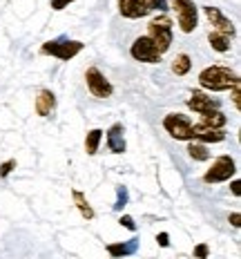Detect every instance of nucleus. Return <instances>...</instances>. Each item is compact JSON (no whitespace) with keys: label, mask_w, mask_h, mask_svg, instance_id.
<instances>
[{"label":"nucleus","mask_w":241,"mask_h":259,"mask_svg":"<svg viewBox=\"0 0 241 259\" xmlns=\"http://www.w3.org/2000/svg\"><path fill=\"white\" fill-rule=\"evenodd\" d=\"M234 80H239V74L226 65H210V67L201 69L199 74V85L210 92H226L232 88Z\"/></svg>","instance_id":"1"},{"label":"nucleus","mask_w":241,"mask_h":259,"mask_svg":"<svg viewBox=\"0 0 241 259\" xmlns=\"http://www.w3.org/2000/svg\"><path fill=\"white\" fill-rule=\"evenodd\" d=\"M148 36L157 45V50L161 54H165L170 50V45H172V18L168 14L154 16L148 25Z\"/></svg>","instance_id":"2"},{"label":"nucleus","mask_w":241,"mask_h":259,"mask_svg":"<svg viewBox=\"0 0 241 259\" xmlns=\"http://www.w3.org/2000/svg\"><path fill=\"white\" fill-rule=\"evenodd\" d=\"M172 3V12L176 14V23L183 34H192L199 25V7L195 0H170Z\"/></svg>","instance_id":"3"},{"label":"nucleus","mask_w":241,"mask_h":259,"mask_svg":"<svg viewBox=\"0 0 241 259\" xmlns=\"http://www.w3.org/2000/svg\"><path fill=\"white\" fill-rule=\"evenodd\" d=\"M157 9H165V0H119V12L123 18H143V16L157 12Z\"/></svg>","instance_id":"4"},{"label":"nucleus","mask_w":241,"mask_h":259,"mask_svg":"<svg viewBox=\"0 0 241 259\" xmlns=\"http://www.w3.org/2000/svg\"><path fill=\"white\" fill-rule=\"evenodd\" d=\"M83 42L80 40H69V38H58V40H47L42 42L40 52L45 56H54V58H61V61H72L76 54L83 52Z\"/></svg>","instance_id":"5"},{"label":"nucleus","mask_w":241,"mask_h":259,"mask_svg":"<svg viewBox=\"0 0 241 259\" xmlns=\"http://www.w3.org/2000/svg\"><path fill=\"white\" fill-rule=\"evenodd\" d=\"M234 175H237V163H234L232 156L223 154V156H217V159H214L210 170H206L203 181L206 183H221V181H230Z\"/></svg>","instance_id":"6"},{"label":"nucleus","mask_w":241,"mask_h":259,"mask_svg":"<svg viewBox=\"0 0 241 259\" xmlns=\"http://www.w3.org/2000/svg\"><path fill=\"white\" fill-rule=\"evenodd\" d=\"M163 127L176 141H190L192 139V121L190 116L181 114V112H172L163 118Z\"/></svg>","instance_id":"7"},{"label":"nucleus","mask_w":241,"mask_h":259,"mask_svg":"<svg viewBox=\"0 0 241 259\" xmlns=\"http://www.w3.org/2000/svg\"><path fill=\"white\" fill-rule=\"evenodd\" d=\"M130 54H132L134 61H138V63H148V65L161 63V58H163V54H161V52L157 50V45H154V42L150 40V36H138V38L132 42Z\"/></svg>","instance_id":"8"},{"label":"nucleus","mask_w":241,"mask_h":259,"mask_svg":"<svg viewBox=\"0 0 241 259\" xmlns=\"http://www.w3.org/2000/svg\"><path fill=\"white\" fill-rule=\"evenodd\" d=\"M85 83H87L89 94L96 96V99H110L112 92H114L112 83L105 78V74L101 72L99 67H89L87 72H85Z\"/></svg>","instance_id":"9"},{"label":"nucleus","mask_w":241,"mask_h":259,"mask_svg":"<svg viewBox=\"0 0 241 259\" xmlns=\"http://www.w3.org/2000/svg\"><path fill=\"white\" fill-rule=\"evenodd\" d=\"M203 14H206L208 23H210L214 27V31H221V34H228L230 38H232L234 34H237V29H234L232 20L226 18V16L221 14V9L217 7H203Z\"/></svg>","instance_id":"10"},{"label":"nucleus","mask_w":241,"mask_h":259,"mask_svg":"<svg viewBox=\"0 0 241 259\" xmlns=\"http://www.w3.org/2000/svg\"><path fill=\"white\" fill-rule=\"evenodd\" d=\"M187 107L195 110L197 114H201V112H208V110H219V107H221V101L212 99V96H208L206 92H201V90H195L190 94V99H187Z\"/></svg>","instance_id":"11"},{"label":"nucleus","mask_w":241,"mask_h":259,"mask_svg":"<svg viewBox=\"0 0 241 259\" xmlns=\"http://www.w3.org/2000/svg\"><path fill=\"white\" fill-rule=\"evenodd\" d=\"M103 134H105V141H107V150H110L112 154H123L125 152L127 145H125V137H123L125 130H123L121 123H114V125L107 130V132H103Z\"/></svg>","instance_id":"12"},{"label":"nucleus","mask_w":241,"mask_h":259,"mask_svg":"<svg viewBox=\"0 0 241 259\" xmlns=\"http://www.w3.org/2000/svg\"><path fill=\"white\" fill-rule=\"evenodd\" d=\"M56 110V96L52 90H40L36 96V114L38 116H50Z\"/></svg>","instance_id":"13"},{"label":"nucleus","mask_w":241,"mask_h":259,"mask_svg":"<svg viewBox=\"0 0 241 259\" xmlns=\"http://www.w3.org/2000/svg\"><path fill=\"white\" fill-rule=\"evenodd\" d=\"M199 123L203 127H226L228 116L223 114L221 110H208V112H201V121Z\"/></svg>","instance_id":"14"},{"label":"nucleus","mask_w":241,"mask_h":259,"mask_svg":"<svg viewBox=\"0 0 241 259\" xmlns=\"http://www.w3.org/2000/svg\"><path fill=\"white\" fill-rule=\"evenodd\" d=\"M136 248H138V241L130 239V241H123V244H110L107 246V252L112 257H127V255H134Z\"/></svg>","instance_id":"15"},{"label":"nucleus","mask_w":241,"mask_h":259,"mask_svg":"<svg viewBox=\"0 0 241 259\" xmlns=\"http://www.w3.org/2000/svg\"><path fill=\"white\" fill-rule=\"evenodd\" d=\"M208 42H210V47L214 52H219V54H226L230 50V36L228 34H221V31H210L208 34Z\"/></svg>","instance_id":"16"},{"label":"nucleus","mask_w":241,"mask_h":259,"mask_svg":"<svg viewBox=\"0 0 241 259\" xmlns=\"http://www.w3.org/2000/svg\"><path fill=\"white\" fill-rule=\"evenodd\" d=\"M72 197H74V203H76L80 217L87 219V221H89V219H94V208L89 206V201L85 199V194L80 192V190H74V192H72Z\"/></svg>","instance_id":"17"},{"label":"nucleus","mask_w":241,"mask_h":259,"mask_svg":"<svg viewBox=\"0 0 241 259\" xmlns=\"http://www.w3.org/2000/svg\"><path fill=\"white\" fill-rule=\"evenodd\" d=\"M101 141H103V130H89L87 132V137H85V152H87L89 156L99 152V145Z\"/></svg>","instance_id":"18"},{"label":"nucleus","mask_w":241,"mask_h":259,"mask_svg":"<svg viewBox=\"0 0 241 259\" xmlns=\"http://www.w3.org/2000/svg\"><path fill=\"white\" fill-rule=\"evenodd\" d=\"M190 69H192V61H190L187 54H176V56L172 58V72L176 74V76H185Z\"/></svg>","instance_id":"19"},{"label":"nucleus","mask_w":241,"mask_h":259,"mask_svg":"<svg viewBox=\"0 0 241 259\" xmlns=\"http://www.w3.org/2000/svg\"><path fill=\"white\" fill-rule=\"evenodd\" d=\"M187 154H190L195 161H208L210 159V152H208L206 143H201V141H190L187 143Z\"/></svg>","instance_id":"20"},{"label":"nucleus","mask_w":241,"mask_h":259,"mask_svg":"<svg viewBox=\"0 0 241 259\" xmlns=\"http://www.w3.org/2000/svg\"><path fill=\"white\" fill-rule=\"evenodd\" d=\"M116 194H119V197H116V203H114V208L116 210H123L125 208V203H127V188H119V190H116Z\"/></svg>","instance_id":"21"},{"label":"nucleus","mask_w":241,"mask_h":259,"mask_svg":"<svg viewBox=\"0 0 241 259\" xmlns=\"http://www.w3.org/2000/svg\"><path fill=\"white\" fill-rule=\"evenodd\" d=\"M239 88H241V80H234L232 83V88H230V92H232V103H234V107H241V92H239Z\"/></svg>","instance_id":"22"},{"label":"nucleus","mask_w":241,"mask_h":259,"mask_svg":"<svg viewBox=\"0 0 241 259\" xmlns=\"http://www.w3.org/2000/svg\"><path fill=\"white\" fill-rule=\"evenodd\" d=\"M16 168V159H9V161H5L3 165H0V177L3 179H7L9 175H12V170Z\"/></svg>","instance_id":"23"},{"label":"nucleus","mask_w":241,"mask_h":259,"mask_svg":"<svg viewBox=\"0 0 241 259\" xmlns=\"http://www.w3.org/2000/svg\"><path fill=\"white\" fill-rule=\"evenodd\" d=\"M119 224L123 226V228H127V230H132V233H134V230H136V224H134V219L130 217V214H123V217L119 219Z\"/></svg>","instance_id":"24"},{"label":"nucleus","mask_w":241,"mask_h":259,"mask_svg":"<svg viewBox=\"0 0 241 259\" xmlns=\"http://www.w3.org/2000/svg\"><path fill=\"white\" fill-rule=\"evenodd\" d=\"M74 0H52V9L54 12H63V9L67 7V5H72Z\"/></svg>","instance_id":"25"},{"label":"nucleus","mask_w":241,"mask_h":259,"mask_svg":"<svg viewBox=\"0 0 241 259\" xmlns=\"http://www.w3.org/2000/svg\"><path fill=\"white\" fill-rule=\"evenodd\" d=\"M208 255H210V250H208V246L206 244H199L195 248V257H199V259H206Z\"/></svg>","instance_id":"26"},{"label":"nucleus","mask_w":241,"mask_h":259,"mask_svg":"<svg viewBox=\"0 0 241 259\" xmlns=\"http://www.w3.org/2000/svg\"><path fill=\"white\" fill-rule=\"evenodd\" d=\"M157 241H159V244L163 246V248H168V246H170V235H168V233H161V235H157Z\"/></svg>","instance_id":"27"},{"label":"nucleus","mask_w":241,"mask_h":259,"mask_svg":"<svg viewBox=\"0 0 241 259\" xmlns=\"http://www.w3.org/2000/svg\"><path fill=\"white\" fill-rule=\"evenodd\" d=\"M230 224H232L234 228H239V226H241V214H239V212H232V214H230Z\"/></svg>","instance_id":"28"},{"label":"nucleus","mask_w":241,"mask_h":259,"mask_svg":"<svg viewBox=\"0 0 241 259\" xmlns=\"http://www.w3.org/2000/svg\"><path fill=\"white\" fill-rule=\"evenodd\" d=\"M230 188H232V194H234V197H239V194H241V181L234 179V181H232V186H230Z\"/></svg>","instance_id":"29"}]
</instances>
